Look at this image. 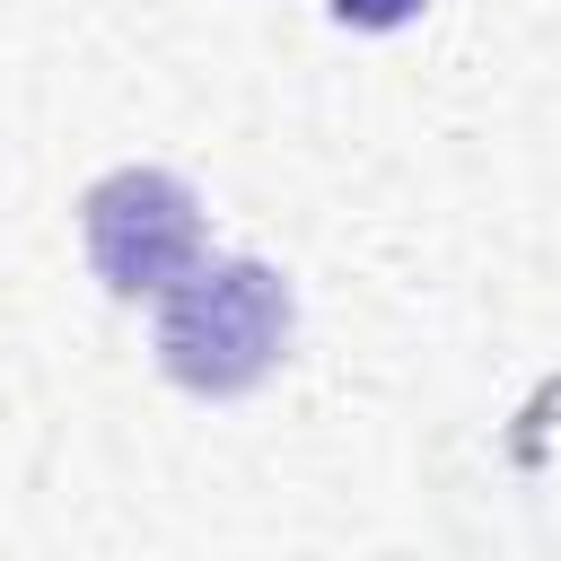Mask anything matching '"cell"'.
Instances as JSON below:
<instances>
[{
	"label": "cell",
	"mask_w": 561,
	"mask_h": 561,
	"mask_svg": "<svg viewBox=\"0 0 561 561\" xmlns=\"http://www.w3.org/2000/svg\"><path fill=\"white\" fill-rule=\"evenodd\" d=\"M79 245L114 298H167L202 263V193L167 167H114L79 202Z\"/></svg>",
	"instance_id": "7a4b0ae2"
},
{
	"label": "cell",
	"mask_w": 561,
	"mask_h": 561,
	"mask_svg": "<svg viewBox=\"0 0 561 561\" xmlns=\"http://www.w3.org/2000/svg\"><path fill=\"white\" fill-rule=\"evenodd\" d=\"M289 324L298 298L272 263L254 254H202L167 298H158V368L184 394H254L280 359H289Z\"/></svg>",
	"instance_id": "6da1fadb"
},
{
	"label": "cell",
	"mask_w": 561,
	"mask_h": 561,
	"mask_svg": "<svg viewBox=\"0 0 561 561\" xmlns=\"http://www.w3.org/2000/svg\"><path fill=\"white\" fill-rule=\"evenodd\" d=\"M430 0H333V18L342 26H359V35H394V26H412Z\"/></svg>",
	"instance_id": "3957f363"
}]
</instances>
